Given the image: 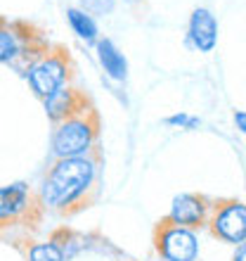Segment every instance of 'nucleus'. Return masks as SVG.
<instances>
[{"label": "nucleus", "instance_id": "nucleus-3", "mask_svg": "<svg viewBox=\"0 0 246 261\" xmlns=\"http://www.w3.org/2000/svg\"><path fill=\"white\" fill-rule=\"evenodd\" d=\"M69 76H71V57H69L67 50L57 48V50H48L34 67L28 69L26 81L36 95L45 100L55 90H59L62 86H67Z\"/></svg>", "mask_w": 246, "mask_h": 261}, {"label": "nucleus", "instance_id": "nucleus-1", "mask_svg": "<svg viewBox=\"0 0 246 261\" xmlns=\"http://www.w3.org/2000/svg\"><path fill=\"white\" fill-rule=\"evenodd\" d=\"M100 180V157L97 152L88 157H67L55 159L38 188V204L50 212H81L88 206L90 193Z\"/></svg>", "mask_w": 246, "mask_h": 261}, {"label": "nucleus", "instance_id": "nucleus-14", "mask_svg": "<svg viewBox=\"0 0 246 261\" xmlns=\"http://www.w3.org/2000/svg\"><path fill=\"white\" fill-rule=\"evenodd\" d=\"M26 259L28 261H67L64 254H62V249L52 240L31 242L26 247Z\"/></svg>", "mask_w": 246, "mask_h": 261}, {"label": "nucleus", "instance_id": "nucleus-4", "mask_svg": "<svg viewBox=\"0 0 246 261\" xmlns=\"http://www.w3.org/2000/svg\"><path fill=\"white\" fill-rule=\"evenodd\" d=\"M154 245L164 261H197L201 245H199L197 230L175 226L168 221H161L154 230Z\"/></svg>", "mask_w": 246, "mask_h": 261}, {"label": "nucleus", "instance_id": "nucleus-9", "mask_svg": "<svg viewBox=\"0 0 246 261\" xmlns=\"http://www.w3.org/2000/svg\"><path fill=\"white\" fill-rule=\"evenodd\" d=\"M43 107H45V114H48V119L52 121V124H59V121H64V119L74 117V114H78V112L88 110V97L83 95L78 88H74V86H62L59 90H55L50 97H45L43 100Z\"/></svg>", "mask_w": 246, "mask_h": 261}, {"label": "nucleus", "instance_id": "nucleus-13", "mask_svg": "<svg viewBox=\"0 0 246 261\" xmlns=\"http://www.w3.org/2000/svg\"><path fill=\"white\" fill-rule=\"evenodd\" d=\"M50 240L62 249V254H64L67 261H71L74 256H78L83 249L88 247V238L76 233V230H69V228H57L55 233L50 235Z\"/></svg>", "mask_w": 246, "mask_h": 261}, {"label": "nucleus", "instance_id": "nucleus-17", "mask_svg": "<svg viewBox=\"0 0 246 261\" xmlns=\"http://www.w3.org/2000/svg\"><path fill=\"white\" fill-rule=\"evenodd\" d=\"M234 126L239 133H246V112L244 110H234Z\"/></svg>", "mask_w": 246, "mask_h": 261}, {"label": "nucleus", "instance_id": "nucleus-11", "mask_svg": "<svg viewBox=\"0 0 246 261\" xmlns=\"http://www.w3.org/2000/svg\"><path fill=\"white\" fill-rule=\"evenodd\" d=\"M95 53H97V62L102 67V71L109 76L111 81L123 83L128 79V60H126L121 48L111 38H100L95 43Z\"/></svg>", "mask_w": 246, "mask_h": 261}, {"label": "nucleus", "instance_id": "nucleus-7", "mask_svg": "<svg viewBox=\"0 0 246 261\" xmlns=\"http://www.w3.org/2000/svg\"><path fill=\"white\" fill-rule=\"evenodd\" d=\"M36 206L41 204L24 180L3 186L0 188V226H12L17 221L26 219Z\"/></svg>", "mask_w": 246, "mask_h": 261}, {"label": "nucleus", "instance_id": "nucleus-15", "mask_svg": "<svg viewBox=\"0 0 246 261\" xmlns=\"http://www.w3.org/2000/svg\"><path fill=\"white\" fill-rule=\"evenodd\" d=\"M116 0H81L78 7L83 12H88L90 17H109L116 10Z\"/></svg>", "mask_w": 246, "mask_h": 261}, {"label": "nucleus", "instance_id": "nucleus-16", "mask_svg": "<svg viewBox=\"0 0 246 261\" xmlns=\"http://www.w3.org/2000/svg\"><path fill=\"white\" fill-rule=\"evenodd\" d=\"M164 124L168 128H182V130H194L201 126V119L194 117V114H187V112H175L171 117L164 119Z\"/></svg>", "mask_w": 246, "mask_h": 261}, {"label": "nucleus", "instance_id": "nucleus-6", "mask_svg": "<svg viewBox=\"0 0 246 261\" xmlns=\"http://www.w3.org/2000/svg\"><path fill=\"white\" fill-rule=\"evenodd\" d=\"M211 209H213V199H208L206 195L182 193L173 197L168 216L164 221L175 223V226H182V228H190V230H197V228L208 226Z\"/></svg>", "mask_w": 246, "mask_h": 261}, {"label": "nucleus", "instance_id": "nucleus-8", "mask_svg": "<svg viewBox=\"0 0 246 261\" xmlns=\"http://www.w3.org/2000/svg\"><path fill=\"white\" fill-rule=\"evenodd\" d=\"M184 45L197 53H213L218 45V19L208 7H194L187 21Z\"/></svg>", "mask_w": 246, "mask_h": 261}, {"label": "nucleus", "instance_id": "nucleus-19", "mask_svg": "<svg viewBox=\"0 0 246 261\" xmlns=\"http://www.w3.org/2000/svg\"><path fill=\"white\" fill-rule=\"evenodd\" d=\"M116 3H123L126 7H140L144 0H116Z\"/></svg>", "mask_w": 246, "mask_h": 261}, {"label": "nucleus", "instance_id": "nucleus-10", "mask_svg": "<svg viewBox=\"0 0 246 261\" xmlns=\"http://www.w3.org/2000/svg\"><path fill=\"white\" fill-rule=\"evenodd\" d=\"M36 41H41V38L31 34V27L12 24L0 17V64H12Z\"/></svg>", "mask_w": 246, "mask_h": 261}, {"label": "nucleus", "instance_id": "nucleus-18", "mask_svg": "<svg viewBox=\"0 0 246 261\" xmlns=\"http://www.w3.org/2000/svg\"><path fill=\"white\" fill-rule=\"evenodd\" d=\"M232 261H246V247L244 245H237V252H234Z\"/></svg>", "mask_w": 246, "mask_h": 261}, {"label": "nucleus", "instance_id": "nucleus-5", "mask_svg": "<svg viewBox=\"0 0 246 261\" xmlns=\"http://www.w3.org/2000/svg\"><path fill=\"white\" fill-rule=\"evenodd\" d=\"M208 228L218 240L227 245H244L246 238V206L241 199H218L213 202Z\"/></svg>", "mask_w": 246, "mask_h": 261}, {"label": "nucleus", "instance_id": "nucleus-2", "mask_svg": "<svg viewBox=\"0 0 246 261\" xmlns=\"http://www.w3.org/2000/svg\"><path fill=\"white\" fill-rule=\"evenodd\" d=\"M97 138H100V117L93 107H88L55 124L52 138H50V150L55 159L88 157L97 152Z\"/></svg>", "mask_w": 246, "mask_h": 261}, {"label": "nucleus", "instance_id": "nucleus-12", "mask_svg": "<svg viewBox=\"0 0 246 261\" xmlns=\"http://www.w3.org/2000/svg\"><path fill=\"white\" fill-rule=\"evenodd\" d=\"M67 21L71 31H74L78 38H81L85 45H95L100 41V27H97V19L90 17L88 12H83L81 7H67Z\"/></svg>", "mask_w": 246, "mask_h": 261}]
</instances>
